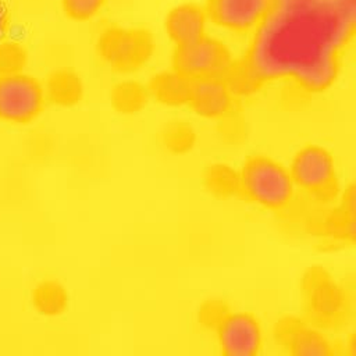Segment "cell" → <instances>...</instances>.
Here are the masks:
<instances>
[{"label": "cell", "mask_w": 356, "mask_h": 356, "mask_svg": "<svg viewBox=\"0 0 356 356\" xmlns=\"http://www.w3.org/2000/svg\"><path fill=\"white\" fill-rule=\"evenodd\" d=\"M356 18L334 0H274L227 78L235 93L286 81L316 95L330 89L350 44Z\"/></svg>", "instance_id": "6da1fadb"}, {"label": "cell", "mask_w": 356, "mask_h": 356, "mask_svg": "<svg viewBox=\"0 0 356 356\" xmlns=\"http://www.w3.org/2000/svg\"><path fill=\"white\" fill-rule=\"evenodd\" d=\"M238 175L239 193L266 210L282 211L295 197L296 188L288 167L270 156H249Z\"/></svg>", "instance_id": "7a4b0ae2"}, {"label": "cell", "mask_w": 356, "mask_h": 356, "mask_svg": "<svg viewBox=\"0 0 356 356\" xmlns=\"http://www.w3.org/2000/svg\"><path fill=\"white\" fill-rule=\"evenodd\" d=\"M296 189L321 200H331L338 192V174L332 153L324 146H302L288 167Z\"/></svg>", "instance_id": "3957f363"}, {"label": "cell", "mask_w": 356, "mask_h": 356, "mask_svg": "<svg viewBox=\"0 0 356 356\" xmlns=\"http://www.w3.org/2000/svg\"><path fill=\"white\" fill-rule=\"evenodd\" d=\"M235 58L227 44L209 33L196 42L178 46L172 53V70L193 81L200 78H228Z\"/></svg>", "instance_id": "277c9868"}, {"label": "cell", "mask_w": 356, "mask_h": 356, "mask_svg": "<svg viewBox=\"0 0 356 356\" xmlns=\"http://www.w3.org/2000/svg\"><path fill=\"white\" fill-rule=\"evenodd\" d=\"M47 103L43 83L33 75H0V120L11 124L35 121Z\"/></svg>", "instance_id": "5b68a950"}, {"label": "cell", "mask_w": 356, "mask_h": 356, "mask_svg": "<svg viewBox=\"0 0 356 356\" xmlns=\"http://www.w3.org/2000/svg\"><path fill=\"white\" fill-rule=\"evenodd\" d=\"M99 56L115 71L127 72L145 64L153 51V40L145 31L108 28L97 40Z\"/></svg>", "instance_id": "8992f818"}, {"label": "cell", "mask_w": 356, "mask_h": 356, "mask_svg": "<svg viewBox=\"0 0 356 356\" xmlns=\"http://www.w3.org/2000/svg\"><path fill=\"white\" fill-rule=\"evenodd\" d=\"M214 330L220 353L225 356H257L261 353L263 328L254 314L227 310Z\"/></svg>", "instance_id": "52a82bcc"}, {"label": "cell", "mask_w": 356, "mask_h": 356, "mask_svg": "<svg viewBox=\"0 0 356 356\" xmlns=\"http://www.w3.org/2000/svg\"><path fill=\"white\" fill-rule=\"evenodd\" d=\"M274 0H206L210 24L231 33L252 35L264 21Z\"/></svg>", "instance_id": "ba28073f"}, {"label": "cell", "mask_w": 356, "mask_h": 356, "mask_svg": "<svg viewBox=\"0 0 356 356\" xmlns=\"http://www.w3.org/2000/svg\"><path fill=\"white\" fill-rule=\"evenodd\" d=\"M235 90L227 78L211 76L191 81L188 106L200 117L224 118L234 111Z\"/></svg>", "instance_id": "9c48e42d"}, {"label": "cell", "mask_w": 356, "mask_h": 356, "mask_svg": "<svg viewBox=\"0 0 356 356\" xmlns=\"http://www.w3.org/2000/svg\"><path fill=\"white\" fill-rule=\"evenodd\" d=\"M278 338L293 356H328L335 353L332 341L320 330L298 318L280 323Z\"/></svg>", "instance_id": "30bf717a"}, {"label": "cell", "mask_w": 356, "mask_h": 356, "mask_svg": "<svg viewBox=\"0 0 356 356\" xmlns=\"http://www.w3.org/2000/svg\"><path fill=\"white\" fill-rule=\"evenodd\" d=\"M210 21L203 4L181 3L172 7L164 21L168 39L175 47L185 46L207 35Z\"/></svg>", "instance_id": "8fae6325"}, {"label": "cell", "mask_w": 356, "mask_h": 356, "mask_svg": "<svg viewBox=\"0 0 356 356\" xmlns=\"http://www.w3.org/2000/svg\"><path fill=\"white\" fill-rule=\"evenodd\" d=\"M306 295L309 313L321 324L335 323L343 310V295L339 288L321 270L310 271L306 277Z\"/></svg>", "instance_id": "7c38bea8"}, {"label": "cell", "mask_w": 356, "mask_h": 356, "mask_svg": "<svg viewBox=\"0 0 356 356\" xmlns=\"http://www.w3.org/2000/svg\"><path fill=\"white\" fill-rule=\"evenodd\" d=\"M31 303L40 316L57 317L67 312L70 293L65 285L58 280L46 278L33 286L31 292Z\"/></svg>", "instance_id": "4fadbf2b"}, {"label": "cell", "mask_w": 356, "mask_h": 356, "mask_svg": "<svg viewBox=\"0 0 356 356\" xmlns=\"http://www.w3.org/2000/svg\"><path fill=\"white\" fill-rule=\"evenodd\" d=\"M43 86L46 99L61 107L76 104L83 93V85L79 75L65 68L53 71Z\"/></svg>", "instance_id": "5bb4252c"}, {"label": "cell", "mask_w": 356, "mask_h": 356, "mask_svg": "<svg viewBox=\"0 0 356 356\" xmlns=\"http://www.w3.org/2000/svg\"><path fill=\"white\" fill-rule=\"evenodd\" d=\"M191 79L182 76L177 71H165L152 78L149 92L161 103L170 106H181L188 103Z\"/></svg>", "instance_id": "9a60e30c"}, {"label": "cell", "mask_w": 356, "mask_h": 356, "mask_svg": "<svg viewBox=\"0 0 356 356\" xmlns=\"http://www.w3.org/2000/svg\"><path fill=\"white\" fill-rule=\"evenodd\" d=\"M204 184L218 197H229L239 193V175L225 164L210 165L204 172Z\"/></svg>", "instance_id": "2e32d148"}, {"label": "cell", "mask_w": 356, "mask_h": 356, "mask_svg": "<svg viewBox=\"0 0 356 356\" xmlns=\"http://www.w3.org/2000/svg\"><path fill=\"white\" fill-rule=\"evenodd\" d=\"M147 96L149 90L140 83L125 81L113 88L111 103L121 113H135L146 104Z\"/></svg>", "instance_id": "e0dca14e"}, {"label": "cell", "mask_w": 356, "mask_h": 356, "mask_svg": "<svg viewBox=\"0 0 356 356\" xmlns=\"http://www.w3.org/2000/svg\"><path fill=\"white\" fill-rule=\"evenodd\" d=\"M28 63L25 47L15 40H0V75L22 72Z\"/></svg>", "instance_id": "ac0fdd59"}, {"label": "cell", "mask_w": 356, "mask_h": 356, "mask_svg": "<svg viewBox=\"0 0 356 356\" xmlns=\"http://www.w3.org/2000/svg\"><path fill=\"white\" fill-rule=\"evenodd\" d=\"M107 0H61L64 14L78 22L93 19L102 13Z\"/></svg>", "instance_id": "d6986e66"}, {"label": "cell", "mask_w": 356, "mask_h": 356, "mask_svg": "<svg viewBox=\"0 0 356 356\" xmlns=\"http://www.w3.org/2000/svg\"><path fill=\"white\" fill-rule=\"evenodd\" d=\"M163 138L165 146L174 153H184L193 145V131L191 127L182 122L168 125L163 134Z\"/></svg>", "instance_id": "ffe728a7"}, {"label": "cell", "mask_w": 356, "mask_h": 356, "mask_svg": "<svg viewBox=\"0 0 356 356\" xmlns=\"http://www.w3.org/2000/svg\"><path fill=\"white\" fill-rule=\"evenodd\" d=\"M228 309L225 307L224 302L220 300H210L206 302L202 309H200V318L203 321V324L214 328V325L217 324V321L221 318V316L227 312Z\"/></svg>", "instance_id": "44dd1931"}, {"label": "cell", "mask_w": 356, "mask_h": 356, "mask_svg": "<svg viewBox=\"0 0 356 356\" xmlns=\"http://www.w3.org/2000/svg\"><path fill=\"white\" fill-rule=\"evenodd\" d=\"M10 26H11V15H10L8 7L3 0H0V40L6 39L7 33L10 32Z\"/></svg>", "instance_id": "7402d4cb"}]
</instances>
